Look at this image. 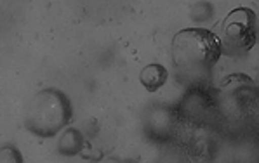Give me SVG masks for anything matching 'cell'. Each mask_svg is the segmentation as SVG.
Masks as SVG:
<instances>
[{
	"mask_svg": "<svg viewBox=\"0 0 259 163\" xmlns=\"http://www.w3.org/2000/svg\"><path fill=\"white\" fill-rule=\"evenodd\" d=\"M221 56L218 35L205 28H186L178 31L172 40L174 66L185 82L205 80Z\"/></svg>",
	"mask_w": 259,
	"mask_h": 163,
	"instance_id": "obj_1",
	"label": "cell"
},
{
	"mask_svg": "<svg viewBox=\"0 0 259 163\" xmlns=\"http://www.w3.org/2000/svg\"><path fill=\"white\" fill-rule=\"evenodd\" d=\"M73 117L71 101L63 90L44 89L30 101L25 113V127L37 137H54Z\"/></svg>",
	"mask_w": 259,
	"mask_h": 163,
	"instance_id": "obj_2",
	"label": "cell"
},
{
	"mask_svg": "<svg viewBox=\"0 0 259 163\" xmlns=\"http://www.w3.org/2000/svg\"><path fill=\"white\" fill-rule=\"evenodd\" d=\"M219 42L223 54L226 56H244L256 45L257 26L256 14L252 9L238 7L225 18L219 26Z\"/></svg>",
	"mask_w": 259,
	"mask_h": 163,
	"instance_id": "obj_3",
	"label": "cell"
},
{
	"mask_svg": "<svg viewBox=\"0 0 259 163\" xmlns=\"http://www.w3.org/2000/svg\"><path fill=\"white\" fill-rule=\"evenodd\" d=\"M169 78V71H167L165 66L158 65V63H151V65H146L145 68L139 73V82L145 87L148 92H157L162 85L167 82Z\"/></svg>",
	"mask_w": 259,
	"mask_h": 163,
	"instance_id": "obj_4",
	"label": "cell"
},
{
	"mask_svg": "<svg viewBox=\"0 0 259 163\" xmlns=\"http://www.w3.org/2000/svg\"><path fill=\"white\" fill-rule=\"evenodd\" d=\"M85 146V139L83 134L77 129H65V132L61 134L58 141V151L63 156H75V154H80Z\"/></svg>",
	"mask_w": 259,
	"mask_h": 163,
	"instance_id": "obj_5",
	"label": "cell"
},
{
	"mask_svg": "<svg viewBox=\"0 0 259 163\" xmlns=\"http://www.w3.org/2000/svg\"><path fill=\"white\" fill-rule=\"evenodd\" d=\"M0 163H23V154L16 146L7 144L0 149Z\"/></svg>",
	"mask_w": 259,
	"mask_h": 163,
	"instance_id": "obj_6",
	"label": "cell"
},
{
	"mask_svg": "<svg viewBox=\"0 0 259 163\" xmlns=\"http://www.w3.org/2000/svg\"><path fill=\"white\" fill-rule=\"evenodd\" d=\"M106 163H123V161H118V160H110V161H106Z\"/></svg>",
	"mask_w": 259,
	"mask_h": 163,
	"instance_id": "obj_7",
	"label": "cell"
}]
</instances>
